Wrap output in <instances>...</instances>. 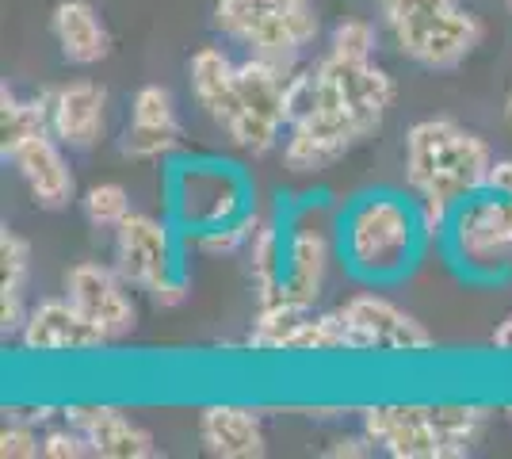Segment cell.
<instances>
[{
    "label": "cell",
    "instance_id": "6da1fadb",
    "mask_svg": "<svg viewBox=\"0 0 512 459\" xmlns=\"http://www.w3.org/2000/svg\"><path fill=\"white\" fill-rule=\"evenodd\" d=\"M337 261L363 287H394L421 264L432 245L425 207L413 192L367 188L352 196L333 219Z\"/></svg>",
    "mask_w": 512,
    "mask_h": 459
},
{
    "label": "cell",
    "instance_id": "7a4b0ae2",
    "mask_svg": "<svg viewBox=\"0 0 512 459\" xmlns=\"http://www.w3.org/2000/svg\"><path fill=\"white\" fill-rule=\"evenodd\" d=\"M493 150L470 127L432 115L417 119L406 131V188L425 207L432 238L440 241L448 215L467 196L490 184Z\"/></svg>",
    "mask_w": 512,
    "mask_h": 459
},
{
    "label": "cell",
    "instance_id": "3957f363",
    "mask_svg": "<svg viewBox=\"0 0 512 459\" xmlns=\"http://www.w3.org/2000/svg\"><path fill=\"white\" fill-rule=\"evenodd\" d=\"M165 207L180 234H199L253 215L256 192L237 161L176 157L165 173Z\"/></svg>",
    "mask_w": 512,
    "mask_h": 459
},
{
    "label": "cell",
    "instance_id": "277c9868",
    "mask_svg": "<svg viewBox=\"0 0 512 459\" xmlns=\"http://www.w3.org/2000/svg\"><path fill=\"white\" fill-rule=\"evenodd\" d=\"M440 249L467 284H505L512 276V196L490 184L467 196L444 222Z\"/></svg>",
    "mask_w": 512,
    "mask_h": 459
},
{
    "label": "cell",
    "instance_id": "5b68a950",
    "mask_svg": "<svg viewBox=\"0 0 512 459\" xmlns=\"http://www.w3.org/2000/svg\"><path fill=\"white\" fill-rule=\"evenodd\" d=\"M398 54L425 69L463 66L482 43V20L463 0H375Z\"/></svg>",
    "mask_w": 512,
    "mask_h": 459
},
{
    "label": "cell",
    "instance_id": "8992f818",
    "mask_svg": "<svg viewBox=\"0 0 512 459\" xmlns=\"http://www.w3.org/2000/svg\"><path fill=\"white\" fill-rule=\"evenodd\" d=\"M188 241L176 230V222L165 215H142L134 211L119 230H115V268L123 272L134 291H146L157 306H180L192 295V276H188Z\"/></svg>",
    "mask_w": 512,
    "mask_h": 459
},
{
    "label": "cell",
    "instance_id": "52a82bcc",
    "mask_svg": "<svg viewBox=\"0 0 512 459\" xmlns=\"http://www.w3.org/2000/svg\"><path fill=\"white\" fill-rule=\"evenodd\" d=\"M348 333V349L352 356H402V360H417L436 349V337L428 326L409 314L406 306L386 299L379 291H360L352 299L337 306Z\"/></svg>",
    "mask_w": 512,
    "mask_h": 459
},
{
    "label": "cell",
    "instance_id": "ba28073f",
    "mask_svg": "<svg viewBox=\"0 0 512 459\" xmlns=\"http://www.w3.org/2000/svg\"><path fill=\"white\" fill-rule=\"evenodd\" d=\"M295 66L268 62L249 54L245 62H237V85H241V115L226 131V138L237 150L264 157L283 146L287 134V77Z\"/></svg>",
    "mask_w": 512,
    "mask_h": 459
},
{
    "label": "cell",
    "instance_id": "9c48e42d",
    "mask_svg": "<svg viewBox=\"0 0 512 459\" xmlns=\"http://www.w3.org/2000/svg\"><path fill=\"white\" fill-rule=\"evenodd\" d=\"M318 211V203H302V207H291L283 215V222H287V261H283V291H279L276 303L314 310L325 284H329V268L337 261V234H329L321 226Z\"/></svg>",
    "mask_w": 512,
    "mask_h": 459
},
{
    "label": "cell",
    "instance_id": "30bf717a",
    "mask_svg": "<svg viewBox=\"0 0 512 459\" xmlns=\"http://www.w3.org/2000/svg\"><path fill=\"white\" fill-rule=\"evenodd\" d=\"M65 295L85 314L92 326L104 333L107 345L123 341L138 326V303L130 295V284L115 264L81 261L65 272Z\"/></svg>",
    "mask_w": 512,
    "mask_h": 459
},
{
    "label": "cell",
    "instance_id": "8fae6325",
    "mask_svg": "<svg viewBox=\"0 0 512 459\" xmlns=\"http://www.w3.org/2000/svg\"><path fill=\"white\" fill-rule=\"evenodd\" d=\"M363 437L390 459H444L432 402H379L360 410Z\"/></svg>",
    "mask_w": 512,
    "mask_h": 459
},
{
    "label": "cell",
    "instance_id": "7c38bea8",
    "mask_svg": "<svg viewBox=\"0 0 512 459\" xmlns=\"http://www.w3.org/2000/svg\"><path fill=\"white\" fill-rule=\"evenodd\" d=\"M184 146V127L176 115V100L165 85H142L130 96V123L123 131L119 153L127 161H169Z\"/></svg>",
    "mask_w": 512,
    "mask_h": 459
},
{
    "label": "cell",
    "instance_id": "4fadbf2b",
    "mask_svg": "<svg viewBox=\"0 0 512 459\" xmlns=\"http://www.w3.org/2000/svg\"><path fill=\"white\" fill-rule=\"evenodd\" d=\"M4 165L16 169V176L35 199V207H43V211H65L77 196V180L69 169L65 146L50 131L23 138L16 150L4 153Z\"/></svg>",
    "mask_w": 512,
    "mask_h": 459
},
{
    "label": "cell",
    "instance_id": "5bb4252c",
    "mask_svg": "<svg viewBox=\"0 0 512 459\" xmlns=\"http://www.w3.org/2000/svg\"><path fill=\"white\" fill-rule=\"evenodd\" d=\"M104 333L73 306V299H43L31 306L20 333V349L27 356H81L104 349Z\"/></svg>",
    "mask_w": 512,
    "mask_h": 459
},
{
    "label": "cell",
    "instance_id": "9a60e30c",
    "mask_svg": "<svg viewBox=\"0 0 512 459\" xmlns=\"http://www.w3.org/2000/svg\"><path fill=\"white\" fill-rule=\"evenodd\" d=\"M62 417L85 433L92 456L100 459H153L157 444L153 433L142 429L127 410L107 406V402H73L65 406Z\"/></svg>",
    "mask_w": 512,
    "mask_h": 459
},
{
    "label": "cell",
    "instance_id": "2e32d148",
    "mask_svg": "<svg viewBox=\"0 0 512 459\" xmlns=\"http://www.w3.org/2000/svg\"><path fill=\"white\" fill-rule=\"evenodd\" d=\"M50 134L65 150H92L107 127V92L96 81H69L46 92Z\"/></svg>",
    "mask_w": 512,
    "mask_h": 459
},
{
    "label": "cell",
    "instance_id": "e0dca14e",
    "mask_svg": "<svg viewBox=\"0 0 512 459\" xmlns=\"http://www.w3.org/2000/svg\"><path fill=\"white\" fill-rule=\"evenodd\" d=\"M195 433H199V444L214 459H260L268 452L260 414L249 410V406H237V402L203 406L199 421H195Z\"/></svg>",
    "mask_w": 512,
    "mask_h": 459
},
{
    "label": "cell",
    "instance_id": "ac0fdd59",
    "mask_svg": "<svg viewBox=\"0 0 512 459\" xmlns=\"http://www.w3.org/2000/svg\"><path fill=\"white\" fill-rule=\"evenodd\" d=\"M195 104L226 134L241 115V85H237V62L222 46H199L188 62Z\"/></svg>",
    "mask_w": 512,
    "mask_h": 459
},
{
    "label": "cell",
    "instance_id": "d6986e66",
    "mask_svg": "<svg viewBox=\"0 0 512 459\" xmlns=\"http://www.w3.org/2000/svg\"><path fill=\"white\" fill-rule=\"evenodd\" d=\"M50 35L69 66H96L111 54V35L88 0H58L50 12Z\"/></svg>",
    "mask_w": 512,
    "mask_h": 459
},
{
    "label": "cell",
    "instance_id": "ffe728a7",
    "mask_svg": "<svg viewBox=\"0 0 512 459\" xmlns=\"http://www.w3.org/2000/svg\"><path fill=\"white\" fill-rule=\"evenodd\" d=\"M264 356H352L337 310H306L268 341Z\"/></svg>",
    "mask_w": 512,
    "mask_h": 459
},
{
    "label": "cell",
    "instance_id": "44dd1931",
    "mask_svg": "<svg viewBox=\"0 0 512 459\" xmlns=\"http://www.w3.org/2000/svg\"><path fill=\"white\" fill-rule=\"evenodd\" d=\"M27 280H31V241L16 230H0V333L20 337L31 314L27 306Z\"/></svg>",
    "mask_w": 512,
    "mask_h": 459
},
{
    "label": "cell",
    "instance_id": "7402d4cb",
    "mask_svg": "<svg viewBox=\"0 0 512 459\" xmlns=\"http://www.w3.org/2000/svg\"><path fill=\"white\" fill-rule=\"evenodd\" d=\"M283 261H287V222L283 215H264L256 234L245 245L249 284L256 291V306L276 303L283 291Z\"/></svg>",
    "mask_w": 512,
    "mask_h": 459
},
{
    "label": "cell",
    "instance_id": "603a6c76",
    "mask_svg": "<svg viewBox=\"0 0 512 459\" xmlns=\"http://www.w3.org/2000/svg\"><path fill=\"white\" fill-rule=\"evenodd\" d=\"M432 421L444 440V459H463L474 452V444L486 437L490 406L478 402H432Z\"/></svg>",
    "mask_w": 512,
    "mask_h": 459
},
{
    "label": "cell",
    "instance_id": "cb8c5ba5",
    "mask_svg": "<svg viewBox=\"0 0 512 459\" xmlns=\"http://www.w3.org/2000/svg\"><path fill=\"white\" fill-rule=\"evenodd\" d=\"M295 4H314V0H214V31L245 46L272 16Z\"/></svg>",
    "mask_w": 512,
    "mask_h": 459
},
{
    "label": "cell",
    "instance_id": "d4e9b609",
    "mask_svg": "<svg viewBox=\"0 0 512 459\" xmlns=\"http://www.w3.org/2000/svg\"><path fill=\"white\" fill-rule=\"evenodd\" d=\"M50 131V115H46V92L39 100H23L12 88H0V157L16 150L23 138Z\"/></svg>",
    "mask_w": 512,
    "mask_h": 459
},
{
    "label": "cell",
    "instance_id": "484cf974",
    "mask_svg": "<svg viewBox=\"0 0 512 459\" xmlns=\"http://www.w3.org/2000/svg\"><path fill=\"white\" fill-rule=\"evenodd\" d=\"M260 222H264V215L253 211V215H245V219H237V222H226V226L199 230V234H184V241H188L192 253H203V257H237V253H245V245H249V238L256 234Z\"/></svg>",
    "mask_w": 512,
    "mask_h": 459
},
{
    "label": "cell",
    "instance_id": "4316f807",
    "mask_svg": "<svg viewBox=\"0 0 512 459\" xmlns=\"http://www.w3.org/2000/svg\"><path fill=\"white\" fill-rule=\"evenodd\" d=\"M81 211H85V219L96 226V230H119L123 222L134 215V207H130V192L123 184H115V180H100V184H92L85 196H81Z\"/></svg>",
    "mask_w": 512,
    "mask_h": 459
},
{
    "label": "cell",
    "instance_id": "83f0119b",
    "mask_svg": "<svg viewBox=\"0 0 512 459\" xmlns=\"http://www.w3.org/2000/svg\"><path fill=\"white\" fill-rule=\"evenodd\" d=\"M375 46H379V35H375V23L371 20H341L333 31H329V54L337 58H352V62H363V58H375Z\"/></svg>",
    "mask_w": 512,
    "mask_h": 459
},
{
    "label": "cell",
    "instance_id": "f1b7e54d",
    "mask_svg": "<svg viewBox=\"0 0 512 459\" xmlns=\"http://www.w3.org/2000/svg\"><path fill=\"white\" fill-rule=\"evenodd\" d=\"M0 456L4 459H35L43 456V433L27 417H8L0 429Z\"/></svg>",
    "mask_w": 512,
    "mask_h": 459
},
{
    "label": "cell",
    "instance_id": "f546056e",
    "mask_svg": "<svg viewBox=\"0 0 512 459\" xmlns=\"http://www.w3.org/2000/svg\"><path fill=\"white\" fill-rule=\"evenodd\" d=\"M43 456L46 459H85V456H92V448H88L85 433L65 421V425L43 429Z\"/></svg>",
    "mask_w": 512,
    "mask_h": 459
},
{
    "label": "cell",
    "instance_id": "4dcf8cb0",
    "mask_svg": "<svg viewBox=\"0 0 512 459\" xmlns=\"http://www.w3.org/2000/svg\"><path fill=\"white\" fill-rule=\"evenodd\" d=\"M371 452H375V444L363 437V429H360V433L333 437L325 448H321V456H325V459H363V456H371Z\"/></svg>",
    "mask_w": 512,
    "mask_h": 459
},
{
    "label": "cell",
    "instance_id": "1f68e13d",
    "mask_svg": "<svg viewBox=\"0 0 512 459\" xmlns=\"http://www.w3.org/2000/svg\"><path fill=\"white\" fill-rule=\"evenodd\" d=\"M490 188H497V192H505V196H512V157H497L490 169Z\"/></svg>",
    "mask_w": 512,
    "mask_h": 459
},
{
    "label": "cell",
    "instance_id": "d6a6232c",
    "mask_svg": "<svg viewBox=\"0 0 512 459\" xmlns=\"http://www.w3.org/2000/svg\"><path fill=\"white\" fill-rule=\"evenodd\" d=\"M490 345H493V352H497V356H512V310L501 318V322H497Z\"/></svg>",
    "mask_w": 512,
    "mask_h": 459
},
{
    "label": "cell",
    "instance_id": "836d02e7",
    "mask_svg": "<svg viewBox=\"0 0 512 459\" xmlns=\"http://www.w3.org/2000/svg\"><path fill=\"white\" fill-rule=\"evenodd\" d=\"M505 123L512 127V85H509V92H505Z\"/></svg>",
    "mask_w": 512,
    "mask_h": 459
},
{
    "label": "cell",
    "instance_id": "e575fe53",
    "mask_svg": "<svg viewBox=\"0 0 512 459\" xmlns=\"http://www.w3.org/2000/svg\"><path fill=\"white\" fill-rule=\"evenodd\" d=\"M501 417H505V421H509V425H512V402H509V406H505V410H501Z\"/></svg>",
    "mask_w": 512,
    "mask_h": 459
},
{
    "label": "cell",
    "instance_id": "d590c367",
    "mask_svg": "<svg viewBox=\"0 0 512 459\" xmlns=\"http://www.w3.org/2000/svg\"><path fill=\"white\" fill-rule=\"evenodd\" d=\"M509 8H512V0H509Z\"/></svg>",
    "mask_w": 512,
    "mask_h": 459
}]
</instances>
